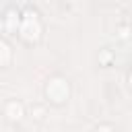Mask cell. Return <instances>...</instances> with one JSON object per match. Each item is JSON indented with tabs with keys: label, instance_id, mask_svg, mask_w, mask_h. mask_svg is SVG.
Wrapping results in <instances>:
<instances>
[{
	"label": "cell",
	"instance_id": "cell-1",
	"mask_svg": "<svg viewBox=\"0 0 132 132\" xmlns=\"http://www.w3.org/2000/svg\"><path fill=\"white\" fill-rule=\"evenodd\" d=\"M21 113H23V111H21V105H16V103H10V105H8V116H10L12 120H19Z\"/></svg>",
	"mask_w": 132,
	"mask_h": 132
}]
</instances>
